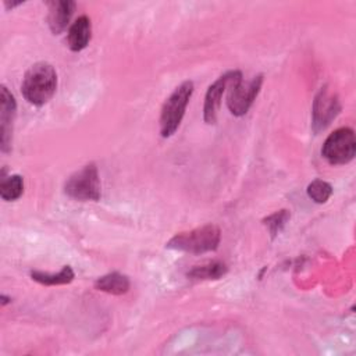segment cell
<instances>
[{
    "label": "cell",
    "mask_w": 356,
    "mask_h": 356,
    "mask_svg": "<svg viewBox=\"0 0 356 356\" xmlns=\"http://www.w3.org/2000/svg\"><path fill=\"white\" fill-rule=\"evenodd\" d=\"M228 271L227 266L222 261L214 260V261H207L200 266L192 267L186 275L191 280H218L222 275H225Z\"/></svg>",
    "instance_id": "4fadbf2b"
},
{
    "label": "cell",
    "mask_w": 356,
    "mask_h": 356,
    "mask_svg": "<svg viewBox=\"0 0 356 356\" xmlns=\"http://www.w3.org/2000/svg\"><path fill=\"white\" fill-rule=\"evenodd\" d=\"M10 300H11L10 298H7L6 295H1V305H3V306H4V305H7Z\"/></svg>",
    "instance_id": "ac0fdd59"
},
{
    "label": "cell",
    "mask_w": 356,
    "mask_h": 356,
    "mask_svg": "<svg viewBox=\"0 0 356 356\" xmlns=\"http://www.w3.org/2000/svg\"><path fill=\"white\" fill-rule=\"evenodd\" d=\"M307 196L314 202V203H325L331 195H332V186L323 181V179H314L307 185Z\"/></svg>",
    "instance_id": "2e32d148"
},
{
    "label": "cell",
    "mask_w": 356,
    "mask_h": 356,
    "mask_svg": "<svg viewBox=\"0 0 356 356\" xmlns=\"http://www.w3.org/2000/svg\"><path fill=\"white\" fill-rule=\"evenodd\" d=\"M64 192L67 196L75 200H99L102 191L96 164H85L82 168L71 174L64 184Z\"/></svg>",
    "instance_id": "277c9868"
},
{
    "label": "cell",
    "mask_w": 356,
    "mask_h": 356,
    "mask_svg": "<svg viewBox=\"0 0 356 356\" xmlns=\"http://www.w3.org/2000/svg\"><path fill=\"white\" fill-rule=\"evenodd\" d=\"M15 110L17 104L14 96L3 85L0 93V147L3 152H8L11 149Z\"/></svg>",
    "instance_id": "9c48e42d"
},
{
    "label": "cell",
    "mask_w": 356,
    "mask_h": 356,
    "mask_svg": "<svg viewBox=\"0 0 356 356\" xmlns=\"http://www.w3.org/2000/svg\"><path fill=\"white\" fill-rule=\"evenodd\" d=\"M75 274L70 266H64L58 273H46V271H31V278L42 285H64L70 284L74 280Z\"/></svg>",
    "instance_id": "5bb4252c"
},
{
    "label": "cell",
    "mask_w": 356,
    "mask_h": 356,
    "mask_svg": "<svg viewBox=\"0 0 356 356\" xmlns=\"http://www.w3.org/2000/svg\"><path fill=\"white\" fill-rule=\"evenodd\" d=\"M221 239V231L214 224H206L191 231H184L174 235L165 246L172 250L202 254L213 252L218 248Z\"/></svg>",
    "instance_id": "7a4b0ae2"
},
{
    "label": "cell",
    "mask_w": 356,
    "mask_h": 356,
    "mask_svg": "<svg viewBox=\"0 0 356 356\" xmlns=\"http://www.w3.org/2000/svg\"><path fill=\"white\" fill-rule=\"evenodd\" d=\"M339 110L341 106L338 99L331 95L325 86L321 88L313 103V131L320 132L327 125H330Z\"/></svg>",
    "instance_id": "ba28073f"
},
{
    "label": "cell",
    "mask_w": 356,
    "mask_h": 356,
    "mask_svg": "<svg viewBox=\"0 0 356 356\" xmlns=\"http://www.w3.org/2000/svg\"><path fill=\"white\" fill-rule=\"evenodd\" d=\"M24 192V178L18 174L3 177L0 182V196L6 202L17 200Z\"/></svg>",
    "instance_id": "9a60e30c"
},
{
    "label": "cell",
    "mask_w": 356,
    "mask_h": 356,
    "mask_svg": "<svg viewBox=\"0 0 356 356\" xmlns=\"http://www.w3.org/2000/svg\"><path fill=\"white\" fill-rule=\"evenodd\" d=\"M57 88V72L49 63L33 64L24 75L21 92L25 100L33 106L47 103Z\"/></svg>",
    "instance_id": "6da1fadb"
},
{
    "label": "cell",
    "mask_w": 356,
    "mask_h": 356,
    "mask_svg": "<svg viewBox=\"0 0 356 356\" xmlns=\"http://www.w3.org/2000/svg\"><path fill=\"white\" fill-rule=\"evenodd\" d=\"M129 286H131V282L128 277L117 271L102 275L95 281V288L97 291H102L110 295H124L129 291Z\"/></svg>",
    "instance_id": "7c38bea8"
},
{
    "label": "cell",
    "mask_w": 356,
    "mask_h": 356,
    "mask_svg": "<svg viewBox=\"0 0 356 356\" xmlns=\"http://www.w3.org/2000/svg\"><path fill=\"white\" fill-rule=\"evenodd\" d=\"M241 75V71H228L218 76L207 89L203 104V118L207 124H214L217 120V111L220 108L221 97L228 89L231 82Z\"/></svg>",
    "instance_id": "52a82bcc"
},
{
    "label": "cell",
    "mask_w": 356,
    "mask_h": 356,
    "mask_svg": "<svg viewBox=\"0 0 356 356\" xmlns=\"http://www.w3.org/2000/svg\"><path fill=\"white\" fill-rule=\"evenodd\" d=\"M289 217H291V214L288 210H280V211L270 214L268 217H266L263 220V224L268 228L271 238H275L281 232V229L284 228V225L286 224Z\"/></svg>",
    "instance_id": "e0dca14e"
},
{
    "label": "cell",
    "mask_w": 356,
    "mask_h": 356,
    "mask_svg": "<svg viewBox=\"0 0 356 356\" xmlns=\"http://www.w3.org/2000/svg\"><path fill=\"white\" fill-rule=\"evenodd\" d=\"M90 36H92L90 19L86 15H81L72 22V25L68 29V35H67L68 47L72 51H81L90 42Z\"/></svg>",
    "instance_id": "8fae6325"
},
{
    "label": "cell",
    "mask_w": 356,
    "mask_h": 356,
    "mask_svg": "<svg viewBox=\"0 0 356 356\" xmlns=\"http://www.w3.org/2000/svg\"><path fill=\"white\" fill-rule=\"evenodd\" d=\"M193 93V82L185 81L174 89V92L164 102L160 113V134L163 138H168L178 129L186 106Z\"/></svg>",
    "instance_id": "3957f363"
},
{
    "label": "cell",
    "mask_w": 356,
    "mask_h": 356,
    "mask_svg": "<svg viewBox=\"0 0 356 356\" xmlns=\"http://www.w3.org/2000/svg\"><path fill=\"white\" fill-rule=\"evenodd\" d=\"M321 154L332 165H342L352 161L356 154V139L353 129L342 127L330 134L323 143Z\"/></svg>",
    "instance_id": "5b68a950"
},
{
    "label": "cell",
    "mask_w": 356,
    "mask_h": 356,
    "mask_svg": "<svg viewBox=\"0 0 356 356\" xmlns=\"http://www.w3.org/2000/svg\"><path fill=\"white\" fill-rule=\"evenodd\" d=\"M49 14H47V24L53 35L61 33L67 25L75 10V3L71 0H53L47 3Z\"/></svg>",
    "instance_id": "30bf717a"
},
{
    "label": "cell",
    "mask_w": 356,
    "mask_h": 356,
    "mask_svg": "<svg viewBox=\"0 0 356 356\" xmlns=\"http://www.w3.org/2000/svg\"><path fill=\"white\" fill-rule=\"evenodd\" d=\"M263 83V75H257L248 82H243L242 74L235 78L228 86L227 107L231 114L241 117L248 113L253 102L256 100Z\"/></svg>",
    "instance_id": "8992f818"
}]
</instances>
